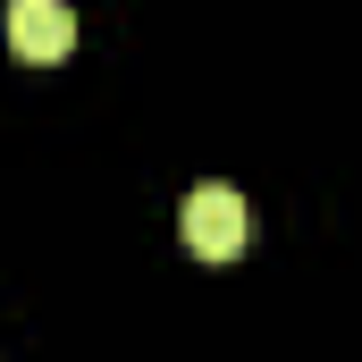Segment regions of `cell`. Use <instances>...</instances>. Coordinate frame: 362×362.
Segmentation results:
<instances>
[{"instance_id":"1","label":"cell","mask_w":362,"mask_h":362,"mask_svg":"<svg viewBox=\"0 0 362 362\" xmlns=\"http://www.w3.org/2000/svg\"><path fill=\"white\" fill-rule=\"evenodd\" d=\"M185 245H194L202 262H236V253L253 245L245 194H236V185H194V194H185Z\"/></svg>"},{"instance_id":"2","label":"cell","mask_w":362,"mask_h":362,"mask_svg":"<svg viewBox=\"0 0 362 362\" xmlns=\"http://www.w3.org/2000/svg\"><path fill=\"white\" fill-rule=\"evenodd\" d=\"M8 51L34 59V68L68 59V51H76V17H68V0H8Z\"/></svg>"}]
</instances>
